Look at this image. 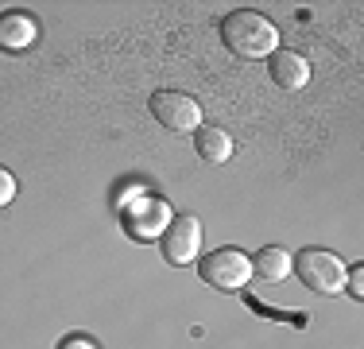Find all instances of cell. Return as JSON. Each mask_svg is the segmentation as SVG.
<instances>
[{
  "mask_svg": "<svg viewBox=\"0 0 364 349\" xmlns=\"http://www.w3.org/2000/svg\"><path fill=\"white\" fill-rule=\"evenodd\" d=\"M194 152L202 163H229L232 160V140H229V132H221V128H198Z\"/></svg>",
  "mask_w": 364,
  "mask_h": 349,
  "instance_id": "8",
  "label": "cell"
},
{
  "mask_svg": "<svg viewBox=\"0 0 364 349\" xmlns=\"http://www.w3.org/2000/svg\"><path fill=\"white\" fill-rule=\"evenodd\" d=\"M198 276L218 291H240L252 276V264L240 249H213L210 256L198 260Z\"/></svg>",
  "mask_w": 364,
  "mask_h": 349,
  "instance_id": "4",
  "label": "cell"
},
{
  "mask_svg": "<svg viewBox=\"0 0 364 349\" xmlns=\"http://www.w3.org/2000/svg\"><path fill=\"white\" fill-rule=\"evenodd\" d=\"M128 229L136 233V237H155V233L167 229V206L163 202H140V209H132L128 214Z\"/></svg>",
  "mask_w": 364,
  "mask_h": 349,
  "instance_id": "10",
  "label": "cell"
},
{
  "mask_svg": "<svg viewBox=\"0 0 364 349\" xmlns=\"http://www.w3.org/2000/svg\"><path fill=\"white\" fill-rule=\"evenodd\" d=\"M345 283H349L345 291H349L353 299H364V268H353V272L345 276Z\"/></svg>",
  "mask_w": 364,
  "mask_h": 349,
  "instance_id": "12",
  "label": "cell"
},
{
  "mask_svg": "<svg viewBox=\"0 0 364 349\" xmlns=\"http://www.w3.org/2000/svg\"><path fill=\"white\" fill-rule=\"evenodd\" d=\"M248 264H252V276L267 279V283H279V279L291 272V252L279 249V244H267V249H259Z\"/></svg>",
  "mask_w": 364,
  "mask_h": 349,
  "instance_id": "9",
  "label": "cell"
},
{
  "mask_svg": "<svg viewBox=\"0 0 364 349\" xmlns=\"http://www.w3.org/2000/svg\"><path fill=\"white\" fill-rule=\"evenodd\" d=\"M221 43L240 58H267L279 51V28L259 12H229L221 20Z\"/></svg>",
  "mask_w": 364,
  "mask_h": 349,
  "instance_id": "1",
  "label": "cell"
},
{
  "mask_svg": "<svg viewBox=\"0 0 364 349\" xmlns=\"http://www.w3.org/2000/svg\"><path fill=\"white\" fill-rule=\"evenodd\" d=\"M198 249H202V225H198V217H171L167 229L159 233V252L167 264H190V260H198Z\"/></svg>",
  "mask_w": 364,
  "mask_h": 349,
  "instance_id": "5",
  "label": "cell"
},
{
  "mask_svg": "<svg viewBox=\"0 0 364 349\" xmlns=\"http://www.w3.org/2000/svg\"><path fill=\"white\" fill-rule=\"evenodd\" d=\"M291 268L299 272V279L318 295H341L345 291V276L349 268L341 264V256L329 249H302L299 256L291 260Z\"/></svg>",
  "mask_w": 364,
  "mask_h": 349,
  "instance_id": "2",
  "label": "cell"
},
{
  "mask_svg": "<svg viewBox=\"0 0 364 349\" xmlns=\"http://www.w3.org/2000/svg\"><path fill=\"white\" fill-rule=\"evenodd\" d=\"M267 74L279 90H302L310 82V63L299 55V51H272L267 55Z\"/></svg>",
  "mask_w": 364,
  "mask_h": 349,
  "instance_id": "6",
  "label": "cell"
},
{
  "mask_svg": "<svg viewBox=\"0 0 364 349\" xmlns=\"http://www.w3.org/2000/svg\"><path fill=\"white\" fill-rule=\"evenodd\" d=\"M12 198H16V179H12V171L0 167V209L12 202Z\"/></svg>",
  "mask_w": 364,
  "mask_h": 349,
  "instance_id": "11",
  "label": "cell"
},
{
  "mask_svg": "<svg viewBox=\"0 0 364 349\" xmlns=\"http://www.w3.org/2000/svg\"><path fill=\"white\" fill-rule=\"evenodd\" d=\"M58 349H97V345L90 338H66V342H58Z\"/></svg>",
  "mask_w": 364,
  "mask_h": 349,
  "instance_id": "13",
  "label": "cell"
},
{
  "mask_svg": "<svg viewBox=\"0 0 364 349\" xmlns=\"http://www.w3.org/2000/svg\"><path fill=\"white\" fill-rule=\"evenodd\" d=\"M147 109H151L155 125H163L167 132H198V128H202V109H198V101L190 98V93L155 90L151 101H147Z\"/></svg>",
  "mask_w": 364,
  "mask_h": 349,
  "instance_id": "3",
  "label": "cell"
},
{
  "mask_svg": "<svg viewBox=\"0 0 364 349\" xmlns=\"http://www.w3.org/2000/svg\"><path fill=\"white\" fill-rule=\"evenodd\" d=\"M39 39V28L28 12H0V47L4 51H28Z\"/></svg>",
  "mask_w": 364,
  "mask_h": 349,
  "instance_id": "7",
  "label": "cell"
}]
</instances>
